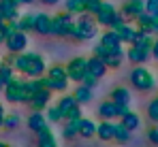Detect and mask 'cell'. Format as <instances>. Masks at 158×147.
Instances as JSON below:
<instances>
[{"label":"cell","instance_id":"obj_4","mask_svg":"<svg viewBox=\"0 0 158 147\" xmlns=\"http://www.w3.org/2000/svg\"><path fill=\"white\" fill-rule=\"evenodd\" d=\"M94 36H98V22L94 19V15H90V13L79 15V19L75 22V39L92 41Z\"/></svg>","mask_w":158,"mask_h":147},{"label":"cell","instance_id":"obj_8","mask_svg":"<svg viewBox=\"0 0 158 147\" xmlns=\"http://www.w3.org/2000/svg\"><path fill=\"white\" fill-rule=\"evenodd\" d=\"M22 96H24V79L13 77V79L4 85V98H6L9 102H22Z\"/></svg>","mask_w":158,"mask_h":147},{"label":"cell","instance_id":"obj_24","mask_svg":"<svg viewBox=\"0 0 158 147\" xmlns=\"http://www.w3.org/2000/svg\"><path fill=\"white\" fill-rule=\"evenodd\" d=\"M73 96L77 98V102H79V104H88V102L92 100V96H94V92H92V88H88V85L79 83V88H75Z\"/></svg>","mask_w":158,"mask_h":147},{"label":"cell","instance_id":"obj_27","mask_svg":"<svg viewBox=\"0 0 158 147\" xmlns=\"http://www.w3.org/2000/svg\"><path fill=\"white\" fill-rule=\"evenodd\" d=\"M111 100L115 104H131V92L126 88H115L111 92Z\"/></svg>","mask_w":158,"mask_h":147},{"label":"cell","instance_id":"obj_32","mask_svg":"<svg viewBox=\"0 0 158 147\" xmlns=\"http://www.w3.org/2000/svg\"><path fill=\"white\" fill-rule=\"evenodd\" d=\"M58 104H60V109H62V113H64V120H66V115H69L75 107H79V102H77V98H75V96H64Z\"/></svg>","mask_w":158,"mask_h":147},{"label":"cell","instance_id":"obj_7","mask_svg":"<svg viewBox=\"0 0 158 147\" xmlns=\"http://www.w3.org/2000/svg\"><path fill=\"white\" fill-rule=\"evenodd\" d=\"M66 73H69V79L75 81V83H81L83 77L88 73V60L85 58H73L69 64H66Z\"/></svg>","mask_w":158,"mask_h":147},{"label":"cell","instance_id":"obj_6","mask_svg":"<svg viewBox=\"0 0 158 147\" xmlns=\"http://www.w3.org/2000/svg\"><path fill=\"white\" fill-rule=\"evenodd\" d=\"M47 81H49V90L52 92H64L66 88H69V73H66V66H52V68H47Z\"/></svg>","mask_w":158,"mask_h":147},{"label":"cell","instance_id":"obj_42","mask_svg":"<svg viewBox=\"0 0 158 147\" xmlns=\"http://www.w3.org/2000/svg\"><path fill=\"white\" fill-rule=\"evenodd\" d=\"M73 120H81V109H79V107H75V109L66 115V120H64V122H73Z\"/></svg>","mask_w":158,"mask_h":147},{"label":"cell","instance_id":"obj_19","mask_svg":"<svg viewBox=\"0 0 158 147\" xmlns=\"http://www.w3.org/2000/svg\"><path fill=\"white\" fill-rule=\"evenodd\" d=\"M98 117L101 120H115L118 117V104L111 98L98 104Z\"/></svg>","mask_w":158,"mask_h":147},{"label":"cell","instance_id":"obj_47","mask_svg":"<svg viewBox=\"0 0 158 147\" xmlns=\"http://www.w3.org/2000/svg\"><path fill=\"white\" fill-rule=\"evenodd\" d=\"M0 128H4V113H0Z\"/></svg>","mask_w":158,"mask_h":147},{"label":"cell","instance_id":"obj_3","mask_svg":"<svg viewBox=\"0 0 158 147\" xmlns=\"http://www.w3.org/2000/svg\"><path fill=\"white\" fill-rule=\"evenodd\" d=\"M131 83H132V88H137L139 92H152L156 88V77L143 64H137L131 71Z\"/></svg>","mask_w":158,"mask_h":147},{"label":"cell","instance_id":"obj_50","mask_svg":"<svg viewBox=\"0 0 158 147\" xmlns=\"http://www.w3.org/2000/svg\"><path fill=\"white\" fill-rule=\"evenodd\" d=\"M0 90H4V81L2 79H0Z\"/></svg>","mask_w":158,"mask_h":147},{"label":"cell","instance_id":"obj_52","mask_svg":"<svg viewBox=\"0 0 158 147\" xmlns=\"http://www.w3.org/2000/svg\"><path fill=\"white\" fill-rule=\"evenodd\" d=\"M0 147H11V145H6V143H0Z\"/></svg>","mask_w":158,"mask_h":147},{"label":"cell","instance_id":"obj_11","mask_svg":"<svg viewBox=\"0 0 158 147\" xmlns=\"http://www.w3.org/2000/svg\"><path fill=\"white\" fill-rule=\"evenodd\" d=\"M0 13L6 22L19 19V0H0Z\"/></svg>","mask_w":158,"mask_h":147},{"label":"cell","instance_id":"obj_44","mask_svg":"<svg viewBox=\"0 0 158 147\" xmlns=\"http://www.w3.org/2000/svg\"><path fill=\"white\" fill-rule=\"evenodd\" d=\"M4 41H6V30L4 26H0V45H4Z\"/></svg>","mask_w":158,"mask_h":147},{"label":"cell","instance_id":"obj_53","mask_svg":"<svg viewBox=\"0 0 158 147\" xmlns=\"http://www.w3.org/2000/svg\"><path fill=\"white\" fill-rule=\"evenodd\" d=\"M0 64H2V62H0Z\"/></svg>","mask_w":158,"mask_h":147},{"label":"cell","instance_id":"obj_21","mask_svg":"<svg viewBox=\"0 0 158 147\" xmlns=\"http://www.w3.org/2000/svg\"><path fill=\"white\" fill-rule=\"evenodd\" d=\"M96 134V124L88 117H81L79 120V137L81 139H92Z\"/></svg>","mask_w":158,"mask_h":147},{"label":"cell","instance_id":"obj_13","mask_svg":"<svg viewBox=\"0 0 158 147\" xmlns=\"http://www.w3.org/2000/svg\"><path fill=\"white\" fill-rule=\"evenodd\" d=\"M49 100H52V90H47V88H36V94L32 96V100H30L28 107H32L34 111H43V109L49 104Z\"/></svg>","mask_w":158,"mask_h":147},{"label":"cell","instance_id":"obj_2","mask_svg":"<svg viewBox=\"0 0 158 147\" xmlns=\"http://www.w3.org/2000/svg\"><path fill=\"white\" fill-rule=\"evenodd\" d=\"M75 22L73 13H60L52 17V36H60V39H75Z\"/></svg>","mask_w":158,"mask_h":147},{"label":"cell","instance_id":"obj_37","mask_svg":"<svg viewBox=\"0 0 158 147\" xmlns=\"http://www.w3.org/2000/svg\"><path fill=\"white\" fill-rule=\"evenodd\" d=\"M148 117L152 120V122H156L158 124V96L148 104Z\"/></svg>","mask_w":158,"mask_h":147},{"label":"cell","instance_id":"obj_18","mask_svg":"<svg viewBox=\"0 0 158 147\" xmlns=\"http://www.w3.org/2000/svg\"><path fill=\"white\" fill-rule=\"evenodd\" d=\"M28 128L32 130V132H41V130H45V128H49V122H47V117L41 113V111H34L32 115H30V120H28Z\"/></svg>","mask_w":158,"mask_h":147},{"label":"cell","instance_id":"obj_14","mask_svg":"<svg viewBox=\"0 0 158 147\" xmlns=\"http://www.w3.org/2000/svg\"><path fill=\"white\" fill-rule=\"evenodd\" d=\"M152 58V51H148V49H141V47H135V45H131L128 47V51H126V60L131 62V64H145L148 60Z\"/></svg>","mask_w":158,"mask_h":147},{"label":"cell","instance_id":"obj_51","mask_svg":"<svg viewBox=\"0 0 158 147\" xmlns=\"http://www.w3.org/2000/svg\"><path fill=\"white\" fill-rule=\"evenodd\" d=\"M0 113H4V107H2V102H0Z\"/></svg>","mask_w":158,"mask_h":147},{"label":"cell","instance_id":"obj_35","mask_svg":"<svg viewBox=\"0 0 158 147\" xmlns=\"http://www.w3.org/2000/svg\"><path fill=\"white\" fill-rule=\"evenodd\" d=\"M13 77H15V68H13L11 64H6V62H4V64H0V79L4 81V85H6Z\"/></svg>","mask_w":158,"mask_h":147},{"label":"cell","instance_id":"obj_36","mask_svg":"<svg viewBox=\"0 0 158 147\" xmlns=\"http://www.w3.org/2000/svg\"><path fill=\"white\" fill-rule=\"evenodd\" d=\"M17 126H19V115H15V113L4 115V128L6 130H15Z\"/></svg>","mask_w":158,"mask_h":147},{"label":"cell","instance_id":"obj_46","mask_svg":"<svg viewBox=\"0 0 158 147\" xmlns=\"http://www.w3.org/2000/svg\"><path fill=\"white\" fill-rule=\"evenodd\" d=\"M154 34H158V17H154Z\"/></svg>","mask_w":158,"mask_h":147},{"label":"cell","instance_id":"obj_15","mask_svg":"<svg viewBox=\"0 0 158 147\" xmlns=\"http://www.w3.org/2000/svg\"><path fill=\"white\" fill-rule=\"evenodd\" d=\"M34 32L43 34V36H52V17L45 13L34 15Z\"/></svg>","mask_w":158,"mask_h":147},{"label":"cell","instance_id":"obj_20","mask_svg":"<svg viewBox=\"0 0 158 147\" xmlns=\"http://www.w3.org/2000/svg\"><path fill=\"white\" fill-rule=\"evenodd\" d=\"M88 73H92L94 77H103V75L107 73V64L98 58V55H90L88 58Z\"/></svg>","mask_w":158,"mask_h":147},{"label":"cell","instance_id":"obj_28","mask_svg":"<svg viewBox=\"0 0 158 147\" xmlns=\"http://www.w3.org/2000/svg\"><path fill=\"white\" fill-rule=\"evenodd\" d=\"M45 117H47V122H49V124L64 122V113H62V109H60V104H58V102H56V104H52V107L47 109Z\"/></svg>","mask_w":158,"mask_h":147},{"label":"cell","instance_id":"obj_45","mask_svg":"<svg viewBox=\"0 0 158 147\" xmlns=\"http://www.w3.org/2000/svg\"><path fill=\"white\" fill-rule=\"evenodd\" d=\"M39 2H43V4H56V2H60V0H39Z\"/></svg>","mask_w":158,"mask_h":147},{"label":"cell","instance_id":"obj_40","mask_svg":"<svg viewBox=\"0 0 158 147\" xmlns=\"http://www.w3.org/2000/svg\"><path fill=\"white\" fill-rule=\"evenodd\" d=\"M83 85H88V88H96V83H98V77H94L92 73H85L83 77V81H81Z\"/></svg>","mask_w":158,"mask_h":147},{"label":"cell","instance_id":"obj_23","mask_svg":"<svg viewBox=\"0 0 158 147\" xmlns=\"http://www.w3.org/2000/svg\"><path fill=\"white\" fill-rule=\"evenodd\" d=\"M135 22H137V28L139 30H143V32H148V34L154 36V17L150 13H141Z\"/></svg>","mask_w":158,"mask_h":147},{"label":"cell","instance_id":"obj_39","mask_svg":"<svg viewBox=\"0 0 158 147\" xmlns=\"http://www.w3.org/2000/svg\"><path fill=\"white\" fill-rule=\"evenodd\" d=\"M101 4H103V0H88V13L90 15H96L98 9H101Z\"/></svg>","mask_w":158,"mask_h":147},{"label":"cell","instance_id":"obj_5","mask_svg":"<svg viewBox=\"0 0 158 147\" xmlns=\"http://www.w3.org/2000/svg\"><path fill=\"white\" fill-rule=\"evenodd\" d=\"M94 19L98 22V26H105V28H118L120 24H124V22H126V19H124V15H122V13H118V11H115V6H113L111 2H107V0H103V4H101L98 13L94 15Z\"/></svg>","mask_w":158,"mask_h":147},{"label":"cell","instance_id":"obj_33","mask_svg":"<svg viewBox=\"0 0 158 147\" xmlns=\"http://www.w3.org/2000/svg\"><path fill=\"white\" fill-rule=\"evenodd\" d=\"M62 137H64V139H75V137H79V120L66 122L64 130H62Z\"/></svg>","mask_w":158,"mask_h":147},{"label":"cell","instance_id":"obj_16","mask_svg":"<svg viewBox=\"0 0 158 147\" xmlns=\"http://www.w3.org/2000/svg\"><path fill=\"white\" fill-rule=\"evenodd\" d=\"M96 137L101 141H113V137H115V124L111 122V120H103L96 126Z\"/></svg>","mask_w":158,"mask_h":147},{"label":"cell","instance_id":"obj_1","mask_svg":"<svg viewBox=\"0 0 158 147\" xmlns=\"http://www.w3.org/2000/svg\"><path fill=\"white\" fill-rule=\"evenodd\" d=\"M6 64H11L15 71H19L22 75H26L30 79L43 77L47 73V64L45 58L36 51H22V53H11V58L6 60Z\"/></svg>","mask_w":158,"mask_h":147},{"label":"cell","instance_id":"obj_34","mask_svg":"<svg viewBox=\"0 0 158 147\" xmlns=\"http://www.w3.org/2000/svg\"><path fill=\"white\" fill-rule=\"evenodd\" d=\"M36 94V85L32 81H24V96H22V104H30L32 96Z\"/></svg>","mask_w":158,"mask_h":147},{"label":"cell","instance_id":"obj_48","mask_svg":"<svg viewBox=\"0 0 158 147\" xmlns=\"http://www.w3.org/2000/svg\"><path fill=\"white\" fill-rule=\"evenodd\" d=\"M34 0H19V4H32Z\"/></svg>","mask_w":158,"mask_h":147},{"label":"cell","instance_id":"obj_10","mask_svg":"<svg viewBox=\"0 0 158 147\" xmlns=\"http://www.w3.org/2000/svg\"><path fill=\"white\" fill-rule=\"evenodd\" d=\"M107 51H111V53H124L122 51V41H120V36H118V32L115 30H111V28H107L105 32L101 34V41H98Z\"/></svg>","mask_w":158,"mask_h":147},{"label":"cell","instance_id":"obj_31","mask_svg":"<svg viewBox=\"0 0 158 147\" xmlns=\"http://www.w3.org/2000/svg\"><path fill=\"white\" fill-rule=\"evenodd\" d=\"M17 30H22V32H34V15H22L17 22Z\"/></svg>","mask_w":158,"mask_h":147},{"label":"cell","instance_id":"obj_25","mask_svg":"<svg viewBox=\"0 0 158 147\" xmlns=\"http://www.w3.org/2000/svg\"><path fill=\"white\" fill-rule=\"evenodd\" d=\"M66 11L73 15L88 13V0H66Z\"/></svg>","mask_w":158,"mask_h":147},{"label":"cell","instance_id":"obj_17","mask_svg":"<svg viewBox=\"0 0 158 147\" xmlns=\"http://www.w3.org/2000/svg\"><path fill=\"white\" fill-rule=\"evenodd\" d=\"M131 45L135 47H141V49H148V51H152V45H154V39H152V34H148V32H143V30H139L137 28V32H135V36H132Z\"/></svg>","mask_w":158,"mask_h":147},{"label":"cell","instance_id":"obj_26","mask_svg":"<svg viewBox=\"0 0 158 147\" xmlns=\"http://www.w3.org/2000/svg\"><path fill=\"white\" fill-rule=\"evenodd\" d=\"M120 124H124V128H128V130H137L139 128V124H141V120H139V115L137 113H132V111H126L122 117H120Z\"/></svg>","mask_w":158,"mask_h":147},{"label":"cell","instance_id":"obj_43","mask_svg":"<svg viewBox=\"0 0 158 147\" xmlns=\"http://www.w3.org/2000/svg\"><path fill=\"white\" fill-rule=\"evenodd\" d=\"M152 58L158 62V41H154V45H152Z\"/></svg>","mask_w":158,"mask_h":147},{"label":"cell","instance_id":"obj_9","mask_svg":"<svg viewBox=\"0 0 158 147\" xmlns=\"http://www.w3.org/2000/svg\"><path fill=\"white\" fill-rule=\"evenodd\" d=\"M4 45L9 49V53H22V51H26V47H28V34L22 32V30H15V32L4 41Z\"/></svg>","mask_w":158,"mask_h":147},{"label":"cell","instance_id":"obj_49","mask_svg":"<svg viewBox=\"0 0 158 147\" xmlns=\"http://www.w3.org/2000/svg\"><path fill=\"white\" fill-rule=\"evenodd\" d=\"M6 24V19H4V17H2V13H0V26H4Z\"/></svg>","mask_w":158,"mask_h":147},{"label":"cell","instance_id":"obj_29","mask_svg":"<svg viewBox=\"0 0 158 147\" xmlns=\"http://www.w3.org/2000/svg\"><path fill=\"white\" fill-rule=\"evenodd\" d=\"M113 141L120 143V145H126L131 141V130L124 128V124H115V137H113Z\"/></svg>","mask_w":158,"mask_h":147},{"label":"cell","instance_id":"obj_38","mask_svg":"<svg viewBox=\"0 0 158 147\" xmlns=\"http://www.w3.org/2000/svg\"><path fill=\"white\" fill-rule=\"evenodd\" d=\"M145 13L152 17H158V0H145Z\"/></svg>","mask_w":158,"mask_h":147},{"label":"cell","instance_id":"obj_12","mask_svg":"<svg viewBox=\"0 0 158 147\" xmlns=\"http://www.w3.org/2000/svg\"><path fill=\"white\" fill-rule=\"evenodd\" d=\"M141 13H145V0H126L122 4V15L128 19H137Z\"/></svg>","mask_w":158,"mask_h":147},{"label":"cell","instance_id":"obj_30","mask_svg":"<svg viewBox=\"0 0 158 147\" xmlns=\"http://www.w3.org/2000/svg\"><path fill=\"white\" fill-rule=\"evenodd\" d=\"M36 147H58V143H56V139H53L49 128H45V130L39 132V145Z\"/></svg>","mask_w":158,"mask_h":147},{"label":"cell","instance_id":"obj_22","mask_svg":"<svg viewBox=\"0 0 158 147\" xmlns=\"http://www.w3.org/2000/svg\"><path fill=\"white\" fill-rule=\"evenodd\" d=\"M111 30H115V32H118V36H120V41H122V43H128V45H131L132 36H135V32H137V30H135L128 22L120 24L118 28H111Z\"/></svg>","mask_w":158,"mask_h":147},{"label":"cell","instance_id":"obj_41","mask_svg":"<svg viewBox=\"0 0 158 147\" xmlns=\"http://www.w3.org/2000/svg\"><path fill=\"white\" fill-rule=\"evenodd\" d=\"M148 139H150V141L158 147V124H154V126L148 130Z\"/></svg>","mask_w":158,"mask_h":147}]
</instances>
